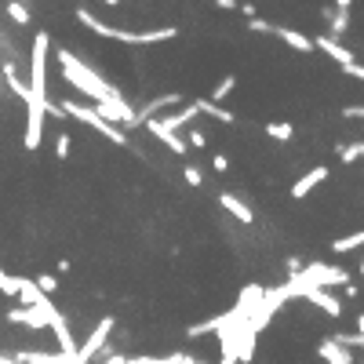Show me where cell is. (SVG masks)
<instances>
[{
    "mask_svg": "<svg viewBox=\"0 0 364 364\" xmlns=\"http://www.w3.org/2000/svg\"><path fill=\"white\" fill-rule=\"evenodd\" d=\"M58 66H63L66 84H73L80 95H87L91 102H95V109H99L102 120H109V124H117V128H139V124H142V120H139V109H132L128 99L120 95L113 84H106L91 66H84L73 51L58 48Z\"/></svg>",
    "mask_w": 364,
    "mask_h": 364,
    "instance_id": "obj_1",
    "label": "cell"
},
{
    "mask_svg": "<svg viewBox=\"0 0 364 364\" xmlns=\"http://www.w3.org/2000/svg\"><path fill=\"white\" fill-rule=\"evenodd\" d=\"M48 51H51V37L37 33L33 37V51H29V117H26V149H37L44 139V120H48Z\"/></svg>",
    "mask_w": 364,
    "mask_h": 364,
    "instance_id": "obj_2",
    "label": "cell"
},
{
    "mask_svg": "<svg viewBox=\"0 0 364 364\" xmlns=\"http://www.w3.org/2000/svg\"><path fill=\"white\" fill-rule=\"evenodd\" d=\"M77 22H80V26H87L91 33H99V37H109V41H124V44H161V41H171V37H178V29H175V26L146 29V33H132V29H113V26L99 22V18L91 15L87 8H77Z\"/></svg>",
    "mask_w": 364,
    "mask_h": 364,
    "instance_id": "obj_3",
    "label": "cell"
},
{
    "mask_svg": "<svg viewBox=\"0 0 364 364\" xmlns=\"http://www.w3.org/2000/svg\"><path fill=\"white\" fill-rule=\"evenodd\" d=\"M55 106H58V113H66V117L80 120V124L95 128L99 135H106L113 146H132V142H128V135H124V128H117V124H109V120H102L95 106H80V102H55Z\"/></svg>",
    "mask_w": 364,
    "mask_h": 364,
    "instance_id": "obj_4",
    "label": "cell"
},
{
    "mask_svg": "<svg viewBox=\"0 0 364 364\" xmlns=\"http://www.w3.org/2000/svg\"><path fill=\"white\" fill-rule=\"evenodd\" d=\"M288 299H291V295H288V288H266L262 302H259V306L252 310V317H248V328L255 331V336H259V331H262L273 317H277V310L284 306Z\"/></svg>",
    "mask_w": 364,
    "mask_h": 364,
    "instance_id": "obj_5",
    "label": "cell"
},
{
    "mask_svg": "<svg viewBox=\"0 0 364 364\" xmlns=\"http://www.w3.org/2000/svg\"><path fill=\"white\" fill-rule=\"evenodd\" d=\"M113 328H117V321H113V317H102L95 328L87 331V339L80 343V350H77V360H80V364H87L91 357H95V353L106 346V339L113 336Z\"/></svg>",
    "mask_w": 364,
    "mask_h": 364,
    "instance_id": "obj_6",
    "label": "cell"
},
{
    "mask_svg": "<svg viewBox=\"0 0 364 364\" xmlns=\"http://www.w3.org/2000/svg\"><path fill=\"white\" fill-rule=\"evenodd\" d=\"M55 317H58V310H55V314H44V310H33V306H11L4 321H8V324H22V328H29V331H41V328H48Z\"/></svg>",
    "mask_w": 364,
    "mask_h": 364,
    "instance_id": "obj_7",
    "label": "cell"
},
{
    "mask_svg": "<svg viewBox=\"0 0 364 364\" xmlns=\"http://www.w3.org/2000/svg\"><path fill=\"white\" fill-rule=\"evenodd\" d=\"M18 299H22V306H33V310H44V314H55L51 306V299L37 288V281H29V277H18Z\"/></svg>",
    "mask_w": 364,
    "mask_h": 364,
    "instance_id": "obj_8",
    "label": "cell"
},
{
    "mask_svg": "<svg viewBox=\"0 0 364 364\" xmlns=\"http://www.w3.org/2000/svg\"><path fill=\"white\" fill-rule=\"evenodd\" d=\"M142 124H146V132H149V135H154V139H161V142H164V146L171 149V154H175V157H186V149H190V146H186V142H182V139H178L175 132H168V128L161 124V120H142Z\"/></svg>",
    "mask_w": 364,
    "mask_h": 364,
    "instance_id": "obj_9",
    "label": "cell"
},
{
    "mask_svg": "<svg viewBox=\"0 0 364 364\" xmlns=\"http://www.w3.org/2000/svg\"><path fill=\"white\" fill-rule=\"evenodd\" d=\"M302 299L314 302V306H317V310H324L328 317H339V314H343V302H339L336 295H331L328 288H306V295H302Z\"/></svg>",
    "mask_w": 364,
    "mask_h": 364,
    "instance_id": "obj_10",
    "label": "cell"
},
{
    "mask_svg": "<svg viewBox=\"0 0 364 364\" xmlns=\"http://www.w3.org/2000/svg\"><path fill=\"white\" fill-rule=\"evenodd\" d=\"M324 178H328V168H324V164H321V168H314V171H306V175H302V178L295 182V186H291V197H295V200L310 197V193H314V190L321 186Z\"/></svg>",
    "mask_w": 364,
    "mask_h": 364,
    "instance_id": "obj_11",
    "label": "cell"
},
{
    "mask_svg": "<svg viewBox=\"0 0 364 364\" xmlns=\"http://www.w3.org/2000/svg\"><path fill=\"white\" fill-rule=\"evenodd\" d=\"M317 353H321V360H328V364H353V350H346L339 339H324V343L317 346Z\"/></svg>",
    "mask_w": 364,
    "mask_h": 364,
    "instance_id": "obj_12",
    "label": "cell"
},
{
    "mask_svg": "<svg viewBox=\"0 0 364 364\" xmlns=\"http://www.w3.org/2000/svg\"><path fill=\"white\" fill-rule=\"evenodd\" d=\"M314 51H321V55H328V58H336L339 66H350V63H353V51H346L339 41H331V37H317V41H314Z\"/></svg>",
    "mask_w": 364,
    "mask_h": 364,
    "instance_id": "obj_13",
    "label": "cell"
},
{
    "mask_svg": "<svg viewBox=\"0 0 364 364\" xmlns=\"http://www.w3.org/2000/svg\"><path fill=\"white\" fill-rule=\"evenodd\" d=\"M219 204L230 211V215H233L237 223H245V226H252V223H255V211H252L245 200H237L233 193H219Z\"/></svg>",
    "mask_w": 364,
    "mask_h": 364,
    "instance_id": "obj_14",
    "label": "cell"
},
{
    "mask_svg": "<svg viewBox=\"0 0 364 364\" xmlns=\"http://www.w3.org/2000/svg\"><path fill=\"white\" fill-rule=\"evenodd\" d=\"M321 15L328 18V37H331V41H339V37H346V33H350V11H336V8H324Z\"/></svg>",
    "mask_w": 364,
    "mask_h": 364,
    "instance_id": "obj_15",
    "label": "cell"
},
{
    "mask_svg": "<svg viewBox=\"0 0 364 364\" xmlns=\"http://www.w3.org/2000/svg\"><path fill=\"white\" fill-rule=\"evenodd\" d=\"M273 33H277L288 48H295V51H302V55H310L314 51V41L310 37H302L299 29H288V26H273Z\"/></svg>",
    "mask_w": 364,
    "mask_h": 364,
    "instance_id": "obj_16",
    "label": "cell"
},
{
    "mask_svg": "<svg viewBox=\"0 0 364 364\" xmlns=\"http://www.w3.org/2000/svg\"><path fill=\"white\" fill-rule=\"evenodd\" d=\"M178 102H182V95H178V91H168V95H161V99H154L149 106H142V109H139V120H157V113H161V109H168V106H178Z\"/></svg>",
    "mask_w": 364,
    "mask_h": 364,
    "instance_id": "obj_17",
    "label": "cell"
},
{
    "mask_svg": "<svg viewBox=\"0 0 364 364\" xmlns=\"http://www.w3.org/2000/svg\"><path fill=\"white\" fill-rule=\"evenodd\" d=\"M197 113H200V109H197V102H190V106H182L178 113H171V117H164V120H161V124H164L168 132H175V135H178V128H186V124H190V120H193Z\"/></svg>",
    "mask_w": 364,
    "mask_h": 364,
    "instance_id": "obj_18",
    "label": "cell"
},
{
    "mask_svg": "<svg viewBox=\"0 0 364 364\" xmlns=\"http://www.w3.org/2000/svg\"><path fill=\"white\" fill-rule=\"evenodd\" d=\"M193 102H197V109H200V113H208V117H215L219 124H237V117H233L230 109L215 106V102H211V99H193Z\"/></svg>",
    "mask_w": 364,
    "mask_h": 364,
    "instance_id": "obj_19",
    "label": "cell"
},
{
    "mask_svg": "<svg viewBox=\"0 0 364 364\" xmlns=\"http://www.w3.org/2000/svg\"><path fill=\"white\" fill-rule=\"evenodd\" d=\"M266 135H269L273 142H291L295 128H291V120H273V124H266Z\"/></svg>",
    "mask_w": 364,
    "mask_h": 364,
    "instance_id": "obj_20",
    "label": "cell"
},
{
    "mask_svg": "<svg viewBox=\"0 0 364 364\" xmlns=\"http://www.w3.org/2000/svg\"><path fill=\"white\" fill-rule=\"evenodd\" d=\"M364 245V230H357V233H346V237H339L336 245H331V252L336 255H346V252H353V248H360Z\"/></svg>",
    "mask_w": 364,
    "mask_h": 364,
    "instance_id": "obj_21",
    "label": "cell"
},
{
    "mask_svg": "<svg viewBox=\"0 0 364 364\" xmlns=\"http://www.w3.org/2000/svg\"><path fill=\"white\" fill-rule=\"evenodd\" d=\"M4 11H8V18H11L15 26H29V8L22 4V0H8Z\"/></svg>",
    "mask_w": 364,
    "mask_h": 364,
    "instance_id": "obj_22",
    "label": "cell"
},
{
    "mask_svg": "<svg viewBox=\"0 0 364 364\" xmlns=\"http://www.w3.org/2000/svg\"><path fill=\"white\" fill-rule=\"evenodd\" d=\"M233 87H237V80H233V77H223V80L215 84V91H211V102H215V106H219V102H223V99L230 95V91H233Z\"/></svg>",
    "mask_w": 364,
    "mask_h": 364,
    "instance_id": "obj_23",
    "label": "cell"
},
{
    "mask_svg": "<svg viewBox=\"0 0 364 364\" xmlns=\"http://www.w3.org/2000/svg\"><path fill=\"white\" fill-rule=\"evenodd\" d=\"M70 146H73V139H70L66 132H58V135H55V157L66 161V157H70Z\"/></svg>",
    "mask_w": 364,
    "mask_h": 364,
    "instance_id": "obj_24",
    "label": "cell"
},
{
    "mask_svg": "<svg viewBox=\"0 0 364 364\" xmlns=\"http://www.w3.org/2000/svg\"><path fill=\"white\" fill-rule=\"evenodd\" d=\"M37 288H41L44 295H51V291L58 288V277H51V273H41V277H37Z\"/></svg>",
    "mask_w": 364,
    "mask_h": 364,
    "instance_id": "obj_25",
    "label": "cell"
},
{
    "mask_svg": "<svg viewBox=\"0 0 364 364\" xmlns=\"http://www.w3.org/2000/svg\"><path fill=\"white\" fill-rule=\"evenodd\" d=\"M182 175H186V182H190V186H204V171H200V168H193V164H190V168L182 171Z\"/></svg>",
    "mask_w": 364,
    "mask_h": 364,
    "instance_id": "obj_26",
    "label": "cell"
},
{
    "mask_svg": "<svg viewBox=\"0 0 364 364\" xmlns=\"http://www.w3.org/2000/svg\"><path fill=\"white\" fill-rule=\"evenodd\" d=\"M248 29H252V33H273V26H269L266 18H252V22H248Z\"/></svg>",
    "mask_w": 364,
    "mask_h": 364,
    "instance_id": "obj_27",
    "label": "cell"
},
{
    "mask_svg": "<svg viewBox=\"0 0 364 364\" xmlns=\"http://www.w3.org/2000/svg\"><path fill=\"white\" fill-rule=\"evenodd\" d=\"M343 73H346V77H353V80H364V66H360V63H350V66H343Z\"/></svg>",
    "mask_w": 364,
    "mask_h": 364,
    "instance_id": "obj_28",
    "label": "cell"
},
{
    "mask_svg": "<svg viewBox=\"0 0 364 364\" xmlns=\"http://www.w3.org/2000/svg\"><path fill=\"white\" fill-rule=\"evenodd\" d=\"M102 364H132V357H124V353H106Z\"/></svg>",
    "mask_w": 364,
    "mask_h": 364,
    "instance_id": "obj_29",
    "label": "cell"
},
{
    "mask_svg": "<svg viewBox=\"0 0 364 364\" xmlns=\"http://www.w3.org/2000/svg\"><path fill=\"white\" fill-rule=\"evenodd\" d=\"M211 168H215V171H230V161H226L223 154H215V161H211Z\"/></svg>",
    "mask_w": 364,
    "mask_h": 364,
    "instance_id": "obj_30",
    "label": "cell"
},
{
    "mask_svg": "<svg viewBox=\"0 0 364 364\" xmlns=\"http://www.w3.org/2000/svg\"><path fill=\"white\" fill-rule=\"evenodd\" d=\"M132 364H168L164 357H132Z\"/></svg>",
    "mask_w": 364,
    "mask_h": 364,
    "instance_id": "obj_31",
    "label": "cell"
},
{
    "mask_svg": "<svg viewBox=\"0 0 364 364\" xmlns=\"http://www.w3.org/2000/svg\"><path fill=\"white\" fill-rule=\"evenodd\" d=\"M204 142H208L204 132H190V146H200V149H204Z\"/></svg>",
    "mask_w": 364,
    "mask_h": 364,
    "instance_id": "obj_32",
    "label": "cell"
},
{
    "mask_svg": "<svg viewBox=\"0 0 364 364\" xmlns=\"http://www.w3.org/2000/svg\"><path fill=\"white\" fill-rule=\"evenodd\" d=\"M237 11H240V15H245V18H248V22H252V18H259V15H255V8H252V4H240V8H237Z\"/></svg>",
    "mask_w": 364,
    "mask_h": 364,
    "instance_id": "obj_33",
    "label": "cell"
},
{
    "mask_svg": "<svg viewBox=\"0 0 364 364\" xmlns=\"http://www.w3.org/2000/svg\"><path fill=\"white\" fill-rule=\"evenodd\" d=\"M215 4H219L223 11H237V8H240V4H237V0H215Z\"/></svg>",
    "mask_w": 364,
    "mask_h": 364,
    "instance_id": "obj_34",
    "label": "cell"
},
{
    "mask_svg": "<svg viewBox=\"0 0 364 364\" xmlns=\"http://www.w3.org/2000/svg\"><path fill=\"white\" fill-rule=\"evenodd\" d=\"M346 117H357V120H364V106H350V109H346Z\"/></svg>",
    "mask_w": 364,
    "mask_h": 364,
    "instance_id": "obj_35",
    "label": "cell"
},
{
    "mask_svg": "<svg viewBox=\"0 0 364 364\" xmlns=\"http://www.w3.org/2000/svg\"><path fill=\"white\" fill-rule=\"evenodd\" d=\"M353 8V0H336V11H350Z\"/></svg>",
    "mask_w": 364,
    "mask_h": 364,
    "instance_id": "obj_36",
    "label": "cell"
},
{
    "mask_svg": "<svg viewBox=\"0 0 364 364\" xmlns=\"http://www.w3.org/2000/svg\"><path fill=\"white\" fill-rule=\"evenodd\" d=\"M357 269H360V277H364V259H360V262H357Z\"/></svg>",
    "mask_w": 364,
    "mask_h": 364,
    "instance_id": "obj_37",
    "label": "cell"
},
{
    "mask_svg": "<svg viewBox=\"0 0 364 364\" xmlns=\"http://www.w3.org/2000/svg\"><path fill=\"white\" fill-rule=\"evenodd\" d=\"M106 4H109V8H117V4H120V0H106Z\"/></svg>",
    "mask_w": 364,
    "mask_h": 364,
    "instance_id": "obj_38",
    "label": "cell"
},
{
    "mask_svg": "<svg viewBox=\"0 0 364 364\" xmlns=\"http://www.w3.org/2000/svg\"><path fill=\"white\" fill-rule=\"evenodd\" d=\"M237 4H245V0H237Z\"/></svg>",
    "mask_w": 364,
    "mask_h": 364,
    "instance_id": "obj_39",
    "label": "cell"
}]
</instances>
